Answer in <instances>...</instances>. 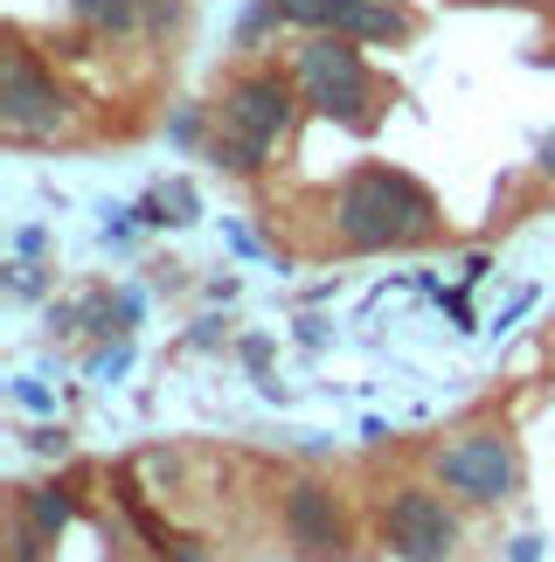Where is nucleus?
Listing matches in <instances>:
<instances>
[{
	"mask_svg": "<svg viewBox=\"0 0 555 562\" xmlns=\"http://www.w3.org/2000/svg\"><path fill=\"white\" fill-rule=\"evenodd\" d=\"M0 125H8V139H56L70 125L63 83L29 49H8V70H0Z\"/></svg>",
	"mask_w": 555,
	"mask_h": 562,
	"instance_id": "6",
	"label": "nucleus"
},
{
	"mask_svg": "<svg viewBox=\"0 0 555 562\" xmlns=\"http://www.w3.org/2000/svg\"><path fill=\"white\" fill-rule=\"evenodd\" d=\"M298 77L285 70H243V77H229L223 83V98H216V154L223 167H237V175H250V167H264V154L278 139H285V125L298 112Z\"/></svg>",
	"mask_w": 555,
	"mask_h": 562,
	"instance_id": "2",
	"label": "nucleus"
},
{
	"mask_svg": "<svg viewBox=\"0 0 555 562\" xmlns=\"http://www.w3.org/2000/svg\"><path fill=\"white\" fill-rule=\"evenodd\" d=\"M292 77H298L306 112L333 119V125H354V133L375 119V77H369V63H361L354 35H306Z\"/></svg>",
	"mask_w": 555,
	"mask_h": 562,
	"instance_id": "4",
	"label": "nucleus"
},
{
	"mask_svg": "<svg viewBox=\"0 0 555 562\" xmlns=\"http://www.w3.org/2000/svg\"><path fill=\"white\" fill-rule=\"evenodd\" d=\"M160 562H216L202 542H160Z\"/></svg>",
	"mask_w": 555,
	"mask_h": 562,
	"instance_id": "12",
	"label": "nucleus"
},
{
	"mask_svg": "<svg viewBox=\"0 0 555 562\" xmlns=\"http://www.w3.org/2000/svg\"><path fill=\"white\" fill-rule=\"evenodd\" d=\"M14 514H21V521H29L35 535H49V542H63V528H70V493H63V486H21L14 493Z\"/></svg>",
	"mask_w": 555,
	"mask_h": 562,
	"instance_id": "9",
	"label": "nucleus"
},
{
	"mask_svg": "<svg viewBox=\"0 0 555 562\" xmlns=\"http://www.w3.org/2000/svg\"><path fill=\"white\" fill-rule=\"evenodd\" d=\"M333 229L348 250H410L438 229L431 188L396 175V167H361L333 194Z\"/></svg>",
	"mask_w": 555,
	"mask_h": 562,
	"instance_id": "1",
	"label": "nucleus"
},
{
	"mask_svg": "<svg viewBox=\"0 0 555 562\" xmlns=\"http://www.w3.org/2000/svg\"><path fill=\"white\" fill-rule=\"evenodd\" d=\"M49 549H56L49 535H35V528L14 514V562H49Z\"/></svg>",
	"mask_w": 555,
	"mask_h": 562,
	"instance_id": "11",
	"label": "nucleus"
},
{
	"mask_svg": "<svg viewBox=\"0 0 555 562\" xmlns=\"http://www.w3.org/2000/svg\"><path fill=\"white\" fill-rule=\"evenodd\" d=\"M278 14L306 35H354V42H403L410 14L389 0H278Z\"/></svg>",
	"mask_w": 555,
	"mask_h": 562,
	"instance_id": "7",
	"label": "nucleus"
},
{
	"mask_svg": "<svg viewBox=\"0 0 555 562\" xmlns=\"http://www.w3.org/2000/svg\"><path fill=\"white\" fill-rule=\"evenodd\" d=\"M535 167H542V181H555V133L542 139V160H535Z\"/></svg>",
	"mask_w": 555,
	"mask_h": 562,
	"instance_id": "13",
	"label": "nucleus"
},
{
	"mask_svg": "<svg viewBox=\"0 0 555 562\" xmlns=\"http://www.w3.org/2000/svg\"><path fill=\"white\" fill-rule=\"evenodd\" d=\"M431 480L465 507H500L521 493V445L507 438L500 424H479V430H458L431 451Z\"/></svg>",
	"mask_w": 555,
	"mask_h": 562,
	"instance_id": "3",
	"label": "nucleus"
},
{
	"mask_svg": "<svg viewBox=\"0 0 555 562\" xmlns=\"http://www.w3.org/2000/svg\"><path fill=\"white\" fill-rule=\"evenodd\" d=\"M278 521H285V542L313 562L348 549V514H340V493L327 480H292L285 501H278Z\"/></svg>",
	"mask_w": 555,
	"mask_h": 562,
	"instance_id": "8",
	"label": "nucleus"
},
{
	"mask_svg": "<svg viewBox=\"0 0 555 562\" xmlns=\"http://www.w3.org/2000/svg\"><path fill=\"white\" fill-rule=\"evenodd\" d=\"M70 14L91 21V29H104V35H125L139 21V0H70Z\"/></svg>",
	"mask_w": 555,
	"mask_h": 562,
	"instance_id": "10",
	"label": "nucleus"
},
{
	"mask_svg": "<svg viewBox=\"0 0 555 562\" xmlns=\"http://www.w3.org/2000/svg\"><path fill=\"white\" fill-rule=\"evenodd\" d=\"M514 8H548V0H514Z\"/></svg>",
	"mask_w": 555,
	"mask_h": 562,
	"instance_id": "14",
	"label": "nucleus"
},
{
	"mask_svg": "<svg viewBox=\"0 0 555 562\" xmlns=\"http://www.w3.org/2000/svg\"><path fill=\"white\" fill-rule=\"evenodd\" d=\"M382 542L403 562H452L458 555V514L444 486H396L382 507Z\"/></svg>",
	"mask_w": 555,
	"mask_h": 562,
	"instance_id": "5",
	"label": "nucleus"
}]
</instances>
